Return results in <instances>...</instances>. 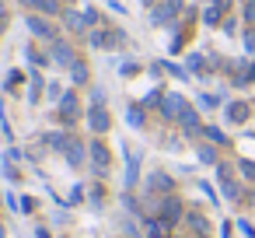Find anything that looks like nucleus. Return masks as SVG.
<instances>
[{"instance_id":"f257e3e1","label":"nucleus","mask_w":255,"mask_h":238,"mask_svg":"<svg viewBox=\"0 0 255 238\" xmlns=\"http://www.w3.org/2000/svg\"><path fill=\"white\" fill-rule=\"evenodd\" d=\"M182 214H185V210H182V200H178V196H164V200L157 203V221H164L168 228H175V224L182 221Z\"/></svg>"},{"instance_id":"f03ea898","label":"nucleus","mask_w":255,"mask_h":238,"mask_svg":"<svg viewBox=\"0 0 255 238\" xmlns=\"http://www.w3.org/2000/svg\"><path fill=\"white\" fill-rule=\"evenodd\" d=\"M88 151H91V172L102 179V175H109V161H112V154H109V147L102 144V140H91L88 144Z\"/></svg>"},{"instance_id":"7ed1b4c3","label":"nucleus","mask_w":255,"mask_h":238,"mask_svg":"<svg viewBox=\"0 0 255 238\" xmlns=\"http://www.w3.org/2000/svg\"><path fill=\"white\" fill-rule=\"evenodd\" d=\"M77 119H81V102H77L74 91H67L63 102H60V123H63V126H74Z\"/></svg>"},{"instance_id":"20e7f679","label":"nucleus","mask_w":255,"mask_h":238,"mask_svg":"<svg viewBox=\"0 0 255 238\" xmlns=\"http://www.w3.org/2000/svg\"><path fill=\"white\" fill-rule=\"evenodd\" d=\"M25 25H28V32H32L35 39H49V42H56V28H53L46 18H39V14H28V18H25Z\"/></svg>"},{"instance_id":"39448f33","label":"nucleus","mask_w":255,"mask_h":238,"mask_svg":"<svg viewBox=\"0 0 255 238\" xmlns=\"http://www.w3.org/2000/svg\"><path fill=\"white\" fill-rule=\"evenodd\" d=\"M49 56H53V63H60V67H74V63H77V60H74V46H70L67 39H56L53 49H49Z\"/></svg>"},{"instance_id":"423d86ee","label":"nucleus","mask_w":255,"mask_h":238,"mask_svg":"<svg viewBox=\"0 0 255 238\" xmlns=\"http://www.w3.org/2000/svg\"><path fill=\"white\" fill-rule=\"evenodd\" d=\"M88 126H91L95 133H105V130L112 126V119H109V109H105V105H91V112H88Z\"/></svg>"},{"instance_id":"0eeeda50","label":"nucleus","mask_w":255,"mask_h":238,"mask_svg":"<svg viewBox=\"0 0 255 238\" xmlns=\"http://www.w3.org/2000/svg\"><path fill=\"white\" fill-rule=\"evenodd\" d=\"M185 112V98L182 95H164V102H161V116L164 119H178Z\"/></svg>"},{"instance_id":"6e6552de","label":"nucleus","mask_w":255,"mask_h":238,"mask_svg":"<svg viewBox=\"0 0 255 238\" xmlns=\"http://www.w3.org/2000/svg\"><path fill=\"white\" fill-rule=\"evenodd\" d=\"M217 179H220V186H224V196H227V200H238V196H241V189H238V182L231 179V168H227V165H217Z\"/></svg>"},{"instance_id":"1a4fd4ad","label":"nucleus","mask_w":255,"mask_h":238,"mask_svg":"<svg viewBox=\"0 0 255 238\" xmlns=\"http://www.w3.org/2000/svg\"><path fill=\"white\" fill-rule=\"evenodd\" d=\"M136 179H140V154L126 151V189H133Z\"/></svg>"},{"instance_id":"9d476101","label":"nucleus","mask_w":255,"mask_h":238,"mask_svg":"<svg viewBox=\"0 0 255 238\" xmlns=\"http://www.w3.org/2000/svg\"><path fill=\"white\" fill-rule=\"evenodd\" d=\"M227 7H231V0H213V4L203 11V21H206V25H217V21L224 18V11H227Z\"/></svg>"},{"instance_id":"9b49d317","label":"nucleus","mask_w":255,"mask_h":238,"mask_svg":"<svg viewBox=\"0 0 255 238\" xmlns=\"http://www.w3.org/2000/svg\"><path fill=\"white\" fill-rule=\"evenodd\" d=\"M147 186H150V193H164V196H171V175H164V172H154V175L147 179Z\"/></svg>"},{"instance_id":"f8f14e48","label":"nucleus","mask_w":255,"mask_h":238,"mask_svg":"<svg viewBox=\"0 0 255 238\" xmlns=\"http://www.w3.org/2000/svg\"><path fill=\"white\" fill-rule=\"evenodd\" d=\"M178 123H182V130H185V133H192V137H196V133H203V130H199V116H196V109H189V105H185V112L178 116Z\"/></svg>"},{"instance_id":"ddd939ff","label":"nucleus","mask_w":255,"mask_h":238,"mask_svg":"<svg viewBox=\"0 0 255 238\" xmlns=\"http://www.w3.org/2000/svg\"><path fill=\"white\" fill-rule=\"evenodd\" d=\"M70 140H74V137H70V133H63V130H49V133H46V144H49L53 151H67V147H70Z\"/></svg>"},{"instance_id":"4468645a","label":"nucleus","mask_w":255,"mask_h":238,"mask_svg":"<svg viewBox=\"0 0 255 238\" xmlns=\"http://www.w3.org/2000/svg\"><path fill=\"white\" fill-rule=\"evenodd\" d=\"M143 228H147V238H168V224L164 221H157V217H143Z\"/></svg>"},{"instance_id":"2eb2a0df","label":"nucleus","mask_w":255,"mask_h":238,"mask_svg":"<svg viewBox=\"0 0 255 238\" xmlns=\"http://www.w3.org/2000/svg\"><path fill=\"white\" fill-rule=\"evenodd\" d=\"M63 154H67V161H70V165H74V168H81V165H84V144H81V140H77V137H74V140H70V147H67V151H63Z\"/></svg>"},{"instance_id":"dca6fc26","label":"nucleus","mask_w":255,"mask_h":238,"mask_svg":"<svg viewBox=\"0 0 255 238\" xmlns=\"http://www.w3.org/2000/svg\"><path fill=\"white\" fill-rule=\"evenodd\" d=\"M25 7H32V11H42V14H60V4L56 0H21Z\"/></svg>"},{"instance_id":"f3484780","label":"nucleus","mask_w":255,"mask_h":238,"mask_svg":"<svg viewBox=\"0 0 255 238\" xmlns=\"http://www.w3.org/2000/svg\"><path fill=\"white\" fill-rule=\"evenodd\" d=\"M42 91H46V81H42V74L35 70V74H32V88H28V102H39Z\"/></svg>"},{"instance_id":"a211bd4d","label":"nucleus","mask_w":255,"mask_h":238,"mask_svg":"<svg viewBox=\"0 0 255 238\" xmlns=\"http://www.w3.org/2000/svg\"><path fill=\"white\" fill-rule=\"evenodd\" d=\"M227 119H231V123H245V119H248V105H245V102L227 105Z\"/></svg>"},{"instance_id":"6ab92c4d","label":"nucleus","mask_w":255,"mask_h":238,"mask_svg":"<svg viewBox=\"0 0 255 238\" xmlns=\"http://www.w3.org/2000/svg\"><path fill=\"white\" fill-rule=\"evenodd\" d=\"M126 123L140 130V126L147 123V116H143V105H129V109H126Z\"/></svg>"},{"instance_id":"aec40b11","label":"nucleus","mask_w":255,"mask_h":238,"mask_svg":"<svg viewBox=\"0 0 255 238\" xmlns=\"http://www.w3.org/2000/svg\"><path fill=\"white\" fill-rule=\"evenodd\" d=\"M63 21H67V28H70V32H84V28H88L84 14H74V11H70V14H63Z\"/></svg>"},{"instance_id":"412c9836","label":"nucleus","mask_w":255,"mask_h":238,"mask_svg":"<svg viewBox=\"0 0 255 238\" xmlns=\"http://www.w3.org/2000/svg\"><path fill=\"white\" fill-rule=\"evenodd\" d=\"M185 221L192 224V231H196V235H206V228H210V224H206V217H203V214H196V210H192Z\"/></svg>"},{"instance_id":"4be33fe9","label":"nucleus","mask_w":255,"mask_h":238,"mask_svg":"<svg viewBox=\"0 0 255 238\" xmlns=\"http://www.w3.org/2000/svg\"><path fill=\"white\" fill-rule=\"evenodd\" d=\"M25 56H28V60H32V63H35V67H46V63H49V60H53V56H42V53H39V49H35V46H25Z\"/></svg>"},{"instance_id":"5701e85b","label":"nucleus","mask_w":255,"mask_h":238,"mask_svg":"<svg viewBox=\"0 0 255 238\" xmlns=\"http://www.w3.org/2000/svg\"><path fill=\"white\" fill-rule=\"evenodd\" d=\"M70 77H74V84H84V81H88V67L77 60V63L70 67Z\"/></svg>"},{"instance_id":"b1692460","label":"nucleus","mask_w":255,"mask_h":238,"mask_svg":"<svg viewBox=\"0 0 255 238\" xmlns=\"http://www.w3.org/2000/svg\"><path fill=\"white\" fill-rule=\"evenodd\" d=\"M203 137H206V140H213V144H227L224 130H217V126H206V130H203Z\"/></svg>"},{"instance_id":"393cba45","label":"nucleus","mask_w":255,"mask_h":238,"mask_svg":"<svg viewBox=\"0 0 255 238\" xmlns=\"http://www.w3.org/2000/svg\"><path fill=\"white\" fill-rule=\"evenodd\" d=\"M46 95H49V102H63V95H67V91L53 81V84H46Z\"/></svg>"},{"instance_id":"a878e982","label":"nucleus","mask_w":255,"mask_h":238,"mask_svg":"<svg viewBox=\"0 0 255 238\" xmlns=\"http://www.w3.org/2000/svg\"><path fill=\"white\" fill-rule=\"evenodd\" d=\"M199 161H206V165H217V151H213L210 144H203V147H199Z\"/></svg>"},{"instance_id":"bb28decb","label":"nucleus","mask_w":255,"mask_h":238,"mask_svg":"<svg viewBox=\"0 0 255 238\" xmlns=\"http://www.w3.org/2000/svg\"><path fill=\"white\" fill-rule=\"evenodd\" d=\"M161 102H164V95H161V91H150V95L143 98V109H154V105H161Z\"/></svg>"},{"instance_id":"cd10ccee","label":"nucleus","mask_w":255,"mask_h":238,"mask_svg":"<svg viewBox=\"0 0 255 238\" xmlns=\"http://www.w3.org/2000/svg\"><path fill=\"white\" fill-rule=\"evenodd\" d=\"M189 70H192V74H203V56H199V53L189 56Z\"/></svg>"},{"instance_id":"c85d7f7f","label":"nucleus","mask_w":255,"mask_h":238,"mask_svg":"<svg viewBox=\"0 0 255 238\" xmlns=\"http://www.w3.org/2000/svg\"><path fill=\"white\" fill-rule=\"evenodd\" d=\"M245 21L255 25V0H248V4H245Z\"/></svg>"},{"instance_id":"c756f323","label":"nucleus","mask_w":255,"mask_h":238,"mask_svg":"<svg viewBox=\"0 0 255 238\" xmlns=\"http://www.w3.org/2000/svg\"><path fill=\"white\" fill-rule=\"evenodd\" d=\"M18 84H21V70H11V74H7V88H11V91H14V88H18Z\"/></svg>"},{"instance_id":"7c9ffc66","label":"nucleus","mask_w":255,"mask_h":238,"mask_svg":"<svg viewBox=\"0 0 255 238\" xmlns=\"http://www.w3.org/2000/svg\"><path fill=\"white\" fill-rule=\"evenodd\" d=\"M241 175L245 179H255V161H241Z\"/></svg>"},{"instance_id":"2f4dec72","label":"nucleus","mask_w":255,"mask_h":238,"mask_svg":"<svg viewBox=\"0 0 255 238\" xmlns=\"http://www.w3.org/2000/svg\"><path fill=\"white\" fill-rule=\"evenodd\" d=\"M4 175H7V179H11V182H14V179H18V168H14V161H4Z\"/></svg>"},{"instance_id":"473e14b6","label":"nucleus","mask_w":255,"mask_h":238,"mask_svg":"<svg viewBox=\"0 0 255 238\" xmlns=\"http://www.w3.org/2000/svg\"><path fill=\"white\" fill-rule=\"evenodd\" d=\"M18 210H21V214H32V210H35V200H32V196H25V200H21V207H18Z\"/></svg>"},{"instance_id":"72a5a7b5","label":"nucleus","mask_w":255,"mask_h":238,"mask_svg":"<svg viewBox=\"0 0 255 238\" xmlns=\"http://www.w3.org/2000/svg\"><path fill=\"white\" fill-rule=\"evenodd\" d=\"M136 70H140V63H136V60H129V63H123V74H126V77H129V74H136Z\"/></svg>"},{"instance_id":"f704fd0d","label":"nucleus","mask_w":255,"mask_h":238,"mask_svg":"<svg viewBox=\"0 0 255 238\" xmlns=\"http://www.w3.org/2000/svg\"><path fill=\"white\" fill-rule=\"evenodd\" d=\"M91 102H95V105H105V95H102V88H95V91H91Z\"/></svg>"},{"instance_id":"c9c22d12","label":"nucleus","mask_w":255,"mask_h":238,"mask_svg":"<svg viewBox=\"0 0 255 238\" xmlns=\"http://www.w3.org/2000/svg\"><path fill=\"white\" fill-rule=\"evenodd\" d=\"M199 105H203V109H213V105H217V98H213V95H203V98H199Z\"/></svg>"},{"instance_id":"e433bc0d","label":"nucleus","mask_w":255,"mask_h":238,"mask_svg":"<svg viewBox=\"0 0 255 238\" xmlns=\"http://www.w3.org/2000/svg\"><path fill=\"white\" fill-rule=\"evenodd\" d=\"M102 196H105V189H102V186H91V200L102 203Z\"/></svg>"},{"instance_id":"4c0bfd02","label":"nucleus","mask_w":255,"mask_h":238,"mask_svg":"<svg viewBox=\"0 0 255 238\" xmlns=\"http://www.w3.org/2000/svg\"><path fill=\"white\" fill-rule=\"evenodd\" d=\"M245 49H248V53H255V32H248V35H245Z\"/></svg>"},{"instance_id":"58836bf2","label":"nucleus","mask_w":255,"mask_h":238,"mask_svg":"<svg viewBox=\"0 0 255 238\" xmlns=\"http://www.w3.org/2000/svg\"><path fill=\"white\" fill-rule=\"evenodd\" d=\"M109 7H112L116 14H126V4H119V0H109Z\"/></svg>"},{"instance_id":"ea45409f","label":"nucleus","mask_w":255,"mask_h":238,"mask_svg":"<svg viewBox=\"0 0 255 238\" xmlns=\"http://www.w3.org/2000/svg\"><path fill=\"white\" fill-rule=\"evenodd\" d=\"M4 28H7V7L0 4V32H4Z\"/></svg>"},{"instance_id":"a19ab883","label":"nucleus","mask_w":255,"mask_h":238,"mask_svg":"<svg viewBox=\"0 0 255 238\" xmlns=\"http://www.w3.org/2000/svg\"><path fill=\"white\" fill-rule=\"evenodd\" d=\"M84 21H88V25H98V14H95V11L88 7V11H84Z\"/></svg>"},{"instance_id":"79ce46f5","label":"nucleus","mask_w":255,"mask_h":238,"mask_svg":"<svg viewBox=\"0 0 255 238\" xmlns=\"http://www.w3.org/2000/svg\"><path fill=\"white\" fill-rule=\"evenodd\" d=\"M81 196H84V189H81V186H74V193H70V200H67V203H77Z\"/></svg>"},{"instance_id":"37998d69","label":"nucleus","mask_w":255,"mask_h":238,"mask_svg":"<svg viewBox=\"0 0 255 238\" xmlns=\"http://www.w3.org/2000/svg\"><path fill=\"white\" fill-rule=\"evenodd\" d=\"M238 228H241V231H245V235H248V238H252V235H255V228H252V224H248V221H238Z\"/></svg>"},{"instance_id":"c03bdc74","label":"nucleus","mask_w":255,"mask_h":238,"mask_svg":"<svg viewBox=\"0 0 255 238\" xmlns=\"http://www.w3.org/2000/svg\"><path fill=\"white\" fill-rule=\"evenodd\" d=\"M35 238H49V231H46V228H39V231H35Z\"/></svg>"},{"instance_id":"a18cd8bd","label":"nucleus","mask_w":255,"mask_h":238,"mask_svg":"<svg viewBox=\"0 0 255 238\" xmlns=\"http://www.w3.org/2000/svg\"><path fill=\"white\" fill-rule=\"evenodd\" d=\"M140 4H147V7H154V0H140Z\"/></svg>"},{"instance_id":"49530a36","label":"nucleus","mask_w":255,"mask_h":238,"mask_svg":"<svg viewBox=\"0 0 255 238\" xmlns=\"http://www.w3.org/2000/svg\"><path fill=\"white\" fill-rule=\"evenodd\" d=\"M0 238H7V235H4V224H0Z\"/></svg>"},{"instance_id":"de8ad7c7","label":"nucleus","mask_w":255,"mask_h":238,"mask_svg":"<svg viewBox=\"0 0 255 238\" xmlns=\"http://www.w3.org/2000/svg\"><path fill=\"white\" fill-rule=\"evenodd\" d=\"M199 238H206V235H199Z\"/></svg>"}]
</instances>
